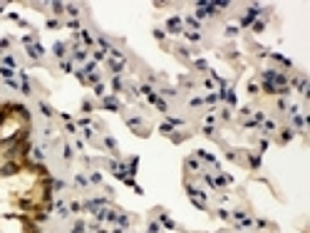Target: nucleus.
I'll list each match as a JSON object with an SVG mask.
<instances>
[{
  "label": "nucleus",
  "instance_id": "obj_1",
  "mask_svg": "<svg viewBox=\"0 0 310 233\" xmlns=\"http://www.w3.org/2000/svg\"><path fill=\"white\" fill-rule=\"evenodd\" d=\"M0 174H3V176H13V174H18V166H15V164H5V166L0 169Z\"/></svg>",
  "mask_w": 310,
  "mask_h": 233
},
{
  "label": "nucleus",
  "instance_id": "obj_2",
  "mask_svg": "<svg viewBox=\"0 0 310 233\" xmlns=\"http://www.w3.org/2000/svg\"><path fill=\"white\" fill-rule=\"evenodd\" d=\"M159 221H161V223H164L166 228H176V223H174V221L169 218V216H166V213H161V216H159Z\"/></svg>",
  "mask_w": 310,
  "mask_h": 233
},
{
  "label": "nucleus",
  "instance_id": "obj_3",
  "mask_svg": "<svg viewBox=\"0 0 310 233\" xmlns=\"http://www.w3.org/2000/svg\"><path fill=\"white\" fill-rule=\"evenodd\" d=\"M104 107H109V109H117L119 104H117V99H114V97H107V99H104Z\"/></svg>",
  "mask_w": 310,
  "mask_h": 233
},
{
  "label": "nucleus",
  "instance_id": "obj_4",
  "mask_svg": "<svg viewBox=\"0 0 310 233\" xmlns=\"http://www.w3.org/2000/svg\"><path fill=\"white\" fill-rule=\"evenodd\" d=\"M166 28H169V30H179L181 25H179V20H176V18H171V20L166 23Z\"/></svg>",
  "mask_w": 310,
  "mask_h": 233
},
{
  "label": "nucleus",
  "instance_id": "obj_5",
  "mask_svg": "<svg viewBox=\"0 0 310 233\" xmlns=\"http://www.w3.org/2000/svg\"><path fill=\"white\" fill-rule=\"evenodd\" d=\"M40 109H42V114H45V117H52V109H50L45 102H40Z\"/></svg>",
  "mask_w": 310,
  "mask_h": 233
},
{
  "label": "nucleus",
  "instance_id": "obj_6",
  "mask_svg": "<svg viewBox=\"0 0 310 233\" xmlns=\"http://www.w3.org/2000/svg\"><path fill=\"white\" fill-rule=\"evenodd\" d=\"M196 154H199V156H201V159H206V161H211V164H213V161H216V159H213V156H211V154H208V151H196Z\"/></svg>",
  "mask_w": 310,
  "mask_h": 233
},
{
  "label": "nucleus",
  "instance_id": "obj_7",
  "mask_svg": "<svg viewBox=\"0 0 310 233\" xmlns=\"http://www.w3.org/2000/svg\"><path fill=\"white\" fill-rule=\"evenodd\" d=\"M283 136H280V139H283V141H288V139H293V129H283Z\"/></svg>",
  "mask_w": 310,
  "mask_h": 233
},
{
  "label": "nucleus",
  "instance_id": "obj_8",
  "mask_svg": "<svg viewBox=\"0 0 310 233\" xmlns=\"http://www.w3.org/2000/svg\"><path fill=\"white\" fill-rule=\"evenodd\" d=\"M33 156H35V161H42V159H45V154H42V149H35V151H33Z\"/></svg>",
  "mask_w": 310,
  "mask_h": 233
},
{
  "label": "nucleus",
  "instance_id": "obj_9",
  "mask_svg": "<svg viewBox=\"0 0 310 233\" xmlns=\"http://www.w3.org/2000/svg\"><path fill=\"white\" fill-rule=\"evenodd\" d=\"M186 37H189L191 42H199V40H201V35H199V33H186Z\"/></svg>",
  "mask_w": 310,
  "mask_h": 233
},
{
  "label": "nucleus",
  "instance_id": "obj_10",
  "mask_svg": "<svg viewBox=\"0 0 310 233\" xmlns=\"http://www.w3.org/2000/svg\"><path fill=\"white\" fill-rule=\"evenodd\" d=\"M263 129H266V132H273V129H276V122H263Z\"/></svg>",
  "mask_w": 310,
  "mask_h": 233
},
{
  "label": "nucleus",
  "instance_id": "obj_11",
  "mask_svg": "<svg viewBox=\"0 0 310 233\" xmlns=\"http://www.w3.org/2000/svg\"><path fill=\"white\" fill-rule=\"evenodd\" d=\"M62 151H65V159H72V146H69V144H65Z\"/></svg>",
  "mask_w": 310,
  "mask_h": 233
},
{
  "label": "nucleus",
  "instance_id": "obj_12",
  "mask_svg": "<svg viewBox=\"0 0 310 233\" xmlns=\"http://www.w3.org/2000/svg\"><path fill=\"white\" fill-rule=\"evenodd\" d=\"M3 62H5V65H8V67H15V60H13V57H8V55L3 57Z\"/></svg>",
  "mask_w": 310,
  "mask_h": 233
},
{
  "label": "nucleus",
  "instance_id": "obj_13",
  "mask_svg": "<svg viewBox=\"0 0 310 233\" xmlns=\"http://www.w3.org/2000/svg\"><path fill=\"white\" fill-rule=\"evenodd\" d=\"M84 57H87V55H84V52H82V50H77V52H74V60H79V62H82V60H84Z\"/></svg>",
  "mask_w": 310,
  "mask_h": 233
},
{
  "label": "nucleus",
  "instance_id": "obj_14",
  "mask_svg": "<svg viewBox=\"0 0 310 233\" xmlns=\"http://www.w3.org/2000/svg\"><path fill=\"white\" fill-rule=\"evenodd\" d=\"M67 13L72 15V18H77V8H74V5H67Z\"/></svg>",
  "mask_w": 310,
  "mask_h": 233
},
{
  "label": "nucleus",
  "instance_id": "obj_15",
  "mask_svg": "<svg viewBox=\"0 0 310 233\" xmlns=\"http://www.w3.org/2000/svg\"><path fill=\"white\" fill-rule=\"evenodd\" d=\"M149 233H159V226H156V223H154V221H151V223H149Z\"/></svg>",
  "mask_w": 310,
  "mask_h": 233
},
{
  "label": "nucleus",
  "instance_id": "obj_16",
  "mask_svg": "<svg viewBox=\"0 0 310 233\" xmlns=\"http://www.w3.org/2000/svg\"><path fill=\"white\" fill-rule=\"evenodd\" d=\"M82 231H84V223H77V226L72 228V233H82Z\"/></svg>",
  "mask_w": 310,
  "mask_h": 233
},
{
  "label": "nucleus",
  "instance_id": "obj_17",
  "mask_svg": "<svg viewBox=\"0 0 310 233\" xmlns=\"http://www.w3.org/2000/svg\"><path fill=\"white\" fill-rule=\"evenodd\" d=\"M186 23H189L191 28H199V20H194V18H186Z\"/></svg>",
  "mask_w": 310,
  "mask_h": 233
},
{
  "label": "nucleus",
  "instance_id": "obj_18",
  "mask_svg": "<svg viewBox=\"0 0 310 233\" xmlns=\"http://www.w3.org/2000/svg\"><path fill=\"white\" fill-rule=\"evenodd\" d=\"M251 166H261V159L258 156H251Z\"/></svg>",
  "mask_w": 310,
  "mask_h": 233
},
{
  "label": "nucleus",
  "instance_id": "obj_19",
  "mask_svg": "<svg viewBox=\"0 0 310 233\" xmlns=\"http://www.w3.org/2000/svg\"><path fill=\"white\" fill-rule=\"evenodd\" d=\"M89 179H92V181H94V184H102V176H99V174H92V176H89Z\"/></svg>",
  "mask_w": 310,
  "mask_h": 233
},
{
  "label": "nucleus",
  "instance_id": "obj_20",
  "mask_svg": "<svg viewBox=\"0 0 310 233\" xmlns=\"http://www.w3.org/2000/svg\"><path fill=\"white\" fill-rule=\"evenodd\" d=\"M62 69H65V72H69V69H72V62H67V60H65V62H62Z\"/></svg>",
  "mask_w": 310,
  "mask_h": 233
}]
</instances>
